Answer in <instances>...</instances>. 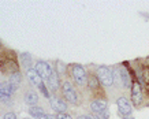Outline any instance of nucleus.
<instances>
[{"mask_svg": "<svg viewBox=\"0 0 149 119\" xmlns=\"http://www.w3.org/2000/svg\"><path fill=\"white\" fill-rule=\"evenodd\" d=\"M97 78H99L100 84L103 86H111L115 82V77H113L112 70L107 67V66H101L97 69Z\"/></svg>", "mask_w": 149, "mask_h": 119, "instance_id": "obj_1", "label": "nucleus"}, {"mask_svg": "<svg viewBox=\"0 0 149 119\" xmlns=\"http://www.w3.org/2000/svg\"><path fill=\"white\" fill-rule=\"evenodd\" d=\"M71 74H72L74 81H75L78 85H85V84H88V75H86V71L82 66H79V64H72Z\"/></svg>", "mask_w": 149, "mask_h": 119, "instance_id": "obj_2", "label": "nucleus"}, {"mask_svg": "<svg viewBox=\"0 0 149 119\" xmlns=\"http://www.w3.org/2000/svg\"><path fill=\"white\" fill-rule=\"evenodd\" d=\"M62 92H63V96H64V99H66L67 101L72 103V104H77L78 103L77 92H75L74 86H72L68 81H64V82L62 84Z\"/></svg>", "mask_w": 149, "mask_h": 119, "instance_id": "obj_3", "label": "nucleus"}, {"mask_svg": "<svg viewBox=\"0 0 149 119\" xmlns=\"http://www.w3.org/2000/svg\"><path fill=\"white\" fill-rule=\"evenodd\" d=\"M131 101L136 105H140L142 103V88L138 81H133L131 84Z\"/></svg>", "mask_w": 149, "mask_h": 119, "instance_id": "obj_4", "label": "nucleus"}, {"mask_svg": "<svg viewBox=\"0 0 149 119\" xmlns=\"http://www.w3.org/2000/svg\"><path fill=\"white\" fill-rule=\"evenodd\" d=\"M34 69L37 70V73H38V75H40L41 78H45V79H48V78L52 75V71H54L47 62H37Z\"/></svg>", "mask_w": 149, "mask_h": 119, "instance_id": "obj_5", "label": "nucleus"}, {"mask_svg": "<svg viewBox=\"0 0 149 119\" xmlns=\"http://www.w3.org/2000/svg\"><path fill=\"white\" fill-rule=\"evenodd\" d=\"M116 104H118V108H119V112L125 116L131 114V105L130 103L127 101L126 97H119L116 100Z\"/></svg>", "mask_w": 149, "mask_h": 119, "instance_id": "obj_6", "label": "nucleus"}, {"mask_svg": "<svg viewBox=\"0 0 149 119\" xmlns=\"http://www.w3.org/2000/svg\"><path fill=\"white\" fill-rule=\"evenodd\" d=\"M49 101H51V107L54 108L58 114H60V112H64V111L67 110V104L64 103L62 99H59V97H56V96H52L49 99Z\"/></svg>", "mask_w": 149, "mask_h": 119, "instance_id": "obj_7", "label": "nucleus"}, {"mask_svg": "<svg viewBox=\"0 0 149 119\" xmlns=\"http://www.w3.org/2000/svg\"><path fill=\"white\" fill-rule=\"evenodd\" d=\"M26 77L29 78V81H30L33 85H36L37 88H38V85L42 82V81H41V77L38 75V73H37V70L33 69V67L26 70Z\"/></svg>", "mask_w": 149, "mask_h": 119, "instance_id": "obj_8", "label": "nucleus"}, {"mask_svg": "<svg viewBox=\"0 0 149 119\" xmlns=\"http://www.w3.org/2000/svg\"><path fill=\"white\" fill-rule=\"evenodd\" d=\"M17 88L15 85H13L11 82H1V86H0V93L1 95H6V96L11 97L14 95V92L17 90Z\"/></svg>", "mask_w": 149, "mask_h": 119, "instance_id": "obj_9", "label": "nucleus"}, {"mask_svg": "<svg viewBox=\"0 0 149 119\" xmlns=\"http://www.w3.org/2000/svg\"><path fill=\"white\" fill-rule=\"evenodd\" d=\"M91 110L93 112H101V111L107 110V101L105 100H93L91 103Z\"/></svg>", "mask_w": 149, "mask_h": 119, "instance_id": "obj_10", "label": "nucleus"}, {"mask_svg": "<svg viewBox=\"0 0 149 119\" xmlns=\"http://www.w3.org/2000/svg\"><path fill=\"white\" fill-rule=\"evenodd\" d=\"M119 75H120V81H122V85L123 86H129L131 82V78H130V74H129V70L126 67H122L119 69Z\"/></svg>", "mask_w": 149, "mask_h": 119, "instance_id": "obj_11", "label": "nucleus"}, {"mask_svg": "<svg viewBox=\"0 0 149 119\" xmlns=\"http://www.w3.org/2000/svg\"><path fill=\"white\" fill-rule=\"evenodd\" d=\"M48 85L52 90H58L59 89V75H58V71H52V75L48 78Z\"/></svg>", "mask_w": 149, "mask_h": 119, "instance_id": "obj_12", "label": "nucleus"}, {"mask_svg": "<svg viewBox=\"0 0 149 119\" xmlns=\"http://www.w3.org/2000/svg\"><path fill=\"white\" fill-rule=\"evenodd\" d=\"M25 103H26L27 105H30V107H34V105L38 103V96H37V93H34V92L26 93V96H25Z\"/></svg>", "mask_w": 149, "mask_h": 119, "instance_id": "obj_13", "label": "nucleus"}, {"mask_svg": "<svg viewBox=\"0 0 149 119\" xmlns=\"http://www.w3.org/2000/svg\"><path fill=\"white\" fill-rule=\"evenodd\" d=\"M29 114H30V116H33V118H37V119H40L42 118L45 114V111L42 110L41 107H37V105H34V107H30L29 108Z\"/></svg>", "mask_w": 149, "mask_h": 119, "instance_id": "obj_14", "label": "nucleus"}, {"mask_svg": "<svg viewBox=\"0 0 149 119\" xmlns=\"http://www.w3.org/2000/svg\"><path fill=\"white\" fill-rule=\"evenodd\" d=\"M101 84H100L99 78L96 77V75H89L88 77V86L91 88V89H97Z\"/></svg>", "mask_w": 149, "mask_h": 119, "instance_id": "obj_15", "label": "nucleus"}, {"mask_svg": "<svg viewBox=\"0 0 149 119\" xmlns=\"http://www.w3.org/2000/svg\"><path fill=\"white\" fill-rule=\"evenodd\" d=\"M21 63H22V66L25 67V69H30V64H32V58H30V55L29 54H21Z\"/></svg>", "mask_w": 149, "mask_h": 119, "instance_id": "obj_16", "label": "nucleus"}, {"mask_svg": "<svg viewBox=\"0 0 149 119\" xmlns=\"http://www.w3.org/2000/svg\"><path fill=\"white\" fill-rule=\"evenodd\" d=\"M21 81H22V75H21L19 71H17V73H11L8 82H11L13 85H15V86H18L19 84H21Z\"/></svg>", "mask_w": 149, "mask_h": 119, "instance_id": "obj_17", "label": "nucleus"}, {"mask_svg": "<svg viewBox=\"0 0 149 119\" xmlns=\"http://www.w3.org/2000/svg\"><path fill=\"white\" fill-rule=\"evenodd\" d=\"M141 78L145 85L149 86V66H142L141 67Z\"/></svg>", "mask_w": 149, "mask_h": 119, "instance_id": "obj_18", "label": "nucleus"}, {"mask_svg": "<svg viewBox=\"0 0 149 119\" xmlns=\"http://www.w3.org/2000/svg\"><path fill=\"white\" fill-rule=\"evenodd\" d=\"M38 89H40V90L42 92V95H44V96H45L47 99H51V97H52V96H51V95H49V92L47 90L45 85H44V84H42V82H41L40 85H38Z\"/></svg>", "mask_w": 149, "mask_h": 119, "instance_id": "obj_19", "label": "nucleus"}, {"mask_svg": "<svg viewBox=\"0 0 149 119\" xmlns=\"http://www.w3.org/2000/svg\"><path fill=\"white\" fill-rule=\"evenodd\" d=\"M108 116H109V112L107 110L99 112V119H108Z\"/></svg>", "mask_w": 149, "mask_h": 119, "instance_id": "obj_20", "label": "nucleus"}, {"mask_svg": "<svg viewBox=\"0 0 149 119\" xmlns=\"http://www.w3.org/2000/svg\"><path fill=\"white\" fill-rule=\"evenodd\" d=\"M56 119H71V116L68 114H64V112H60V114L56 115Z\"/></svg>", "mask_w": 149, "mask_h": 119, "instance_id": "obj_21", "label": "nucleus"}, {"mask_svg": "<svg viewBox=\"0 0 149 119\" xmlns=\"http://www.w3.org/2000/svg\"><path fill=\"white\" fill-rule=\"evenodd\" d=\"M3 119H17V115L14 114V112H7V114H4Z\"/></svg>", "mask_w": 149, "mask_h": 119, "instance_id": "obj_22", "label": "nucleus"}, {"mask_svg": "<svg viewBox=\"0 0 149 119\" xmlns=\"http://www.w3.org/2000/svg\"><path fill=\"white\" fill-rule=\"evenodd\" d=\"M0 97H1V103H8L10 99H11V97L6 96V95H1V93H0Z\"/></svg>", "mask_w": 149, "mask_h": 119, "instance_id": "obj_23", "label": "nucleus"}, {"mask_svg": "<svg viewBox=\"0 0 149 119\" xmlns=\"http://www.w3.org/2000/svg\"><path fill=\"white\" fill-rule=\"evenodd\" d=\"M40 119H55L54 116H51V115H44L42 118H40Z\"/></svg>", "mask_w": 149, "mask_h": 119, "instance_id": "obj_24", "label": "nucleus"}, {"mask_svg": "<svg viewBox=\"0 0 149 119\" xmlns=\"http://www.w3.org/2000/svg\"><path fill=\"white\" fill-rule=\"evenodd\" d=\"M77 119H92L91 116H86V115H82V116H78Z\"/></svg>", "mask_w": 149, "mask_h": 119, "instance_id": "obj_25", "label": "nucleus"}]
</instances>
